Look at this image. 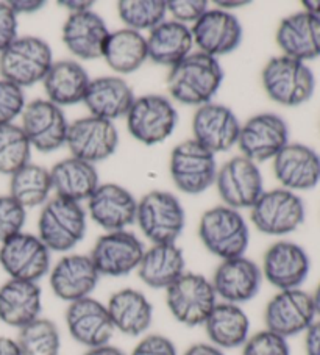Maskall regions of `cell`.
I'll use <instances>...</instances> for the list:
<instances>
[{
    "label": "cell",
    "mask_w": 320,
    "mask_h": 355,
    "mask_svg": "<svg viewBox=\"0 0 320 355\" xmlns=\"http://www.w3.org/2000/svg\"><path fill=\"white\" fill-rule=\"evenodd\" d=\"M127 127L134 139L153 146L168 139L178 124V112L164 96L136 97L127 113Z\"/></svg>",
    "instance_id": "9c48e42d"
},
{
    "label": "cell",
    "mask_w": 320,
    "mask_h": 355,
    "mask_svg": "<svg viewBox=\"0 0 320 355\" xmlns=\"http://www.w3.org/2000/svg\"><path fill=\"white\" fill-rule=\"evenodd\" d=\"M119 144V133L113 122L88 116L73 121L67 130L66 146L72 157L96 164L112 157Z\"/></svg>",
    "instance_id": "e0dca14e"
},
{
    "label": "cell",
    "mask_w": 320,
    "mask_h": 355,
    "mask_svg": "<svg viewBox=\"0 0 320 355\" xmlns=\"http://www.w3.org/2000/svg\"><path fill=\"white\" fill-rule=\"evenodd\" d=\"M114 330L128 336H139L150 329L153 305L143 291L124 288L116 291L107 304Z\"/></svg>",
    "instance_id": "4dcf8cb0"
},
{
    "label": "cell",
    "mask_w": 320,
    "mask_h": 355,
    "mask_svg": "<svg viewBox=\"0 0 320 355\" xmlns=\"http://www.w3.org/2000/svg\"><path fill=\"white\" fill-rule=\"evenodd\" d=\"M183 355H225L222 349L213 346L211 343H197L186 349Z\"/></svg>",
    "instance_id": "681fc988"
},
{
    "label": "cell",
    "mask_w": 320,
    "mask_h": 355,
    "mask_svg": "<svg viewBox=\"0 0 320 355\" xmlns=\"http://www.w3.org/2000/svg\"><path fill=\"white\" fill-rule=\"evenodd\" d=\"M16 343L22 355H60L61 351L58 326L41 316L19 329Z\"/></svg>",
    "instance_id": "74e56055"
},
{
    "label": "cell",
    "mask_w": 320,
    "mask_h": 355,
    "mask_svg": "<svg viewBox=\"0 0 320 355\" xmlns=\"http://www.w3.org/2000/svg\"><path fill=\"white\" fill-rule=\"evenodd\" d=\"M190 33L200 52L214 58L236 51L242 41V26L238 17L219 8L208 10L193 24Z\"/></svg>",
    "instance_id": "7402d4cb"
},
{
    "label": "cell",
    "mask_w": 320,
    "mask_h": 355,
    "mask_svg": "<svg viewBox=\"0 0 320 355\" xmlns=\"http://www.w3.org/2000/svg\"><path fill=\"white\" fill-rule=\"evenodd\" d=\"M261 80L270 99L285 107L303 105L316 91V77L310 66L285 55L267 61Z\"/></svg>",
    "instance_id": "277c9868"
},
{
    "label": "cell",
    "mask_w": 320,
    "mask_h": 355,
    "mask_svg": "<svg viewBox=\"0 0 320 355\" xmlns=\"http://www.w3.org/2000/svg\"><path fill=\"white\" fill-rule=\"evenodd\" d=\"M166 8L174 17V21L181 22L184 26H188L189 22L195 24L209 10L205 0H169L166 2Z\"/></svg>",
    "instance_id": "ee69618b"
},
{
    "label": "cell",
    "mask_w": 320,
    "mask_h": 355,
    "mask_svg": "<svg viewBox=\"0 0 320 355\" xmlns=\"http://www.w3.org/2000/svg\"><path fill=\"white\" fill-rule=\"evenodd\" d=\"M42 83L48 97L47 101L61 108L83 102L91 78L77 61L61 60L53 61Z\"/></svg>",
    "instance_id": "d6a6232c"
},
{
    "label": "cell",
    "mask_w": 320,
    "mask_h": 355,
    "mask_svg": "<svg viewBox=\"0 0 320 355\" xmlns=\"http://www.w3.org/2000/svg\"><path fill=\"white\" fill-rule=\"evenodd\" d=\"M144 252V244L134 234L127 230L107 232L96 241L89 259L100 275L122 277L136 271Z\"/></svg>",
    "instance_id": "5bb4252c"
},
{
    "label": "cell",
    "mask_w": 320,
    "mask_h": 355,
    "mask_svg": "<svg viewBox=\"0 0 320 355\" xmlns=\"http://www.w3.org/2000/svg\"><path fill=\"white\" fill-rule=\"evenodd\" d=\"M66 327L78 345L88 349L108 345L116 332L107 304L91 296L69 304L66 310Z\"/></svg>",
    "instance_id": "44dd1931"
},
{
    "label": "cell",
    "mask_w": 320,
    "mask_h": 355,
    "mask_svg": "<svg viewBox=\"0 0 320 355\" xmlns=\"http://www.w3.org/2000/svg\"><path fill=\"white\" fill-rule=\"evenodd\" d=\"M310 271V255L297 243L278 241L272 244L263 257V279L280 291L300 288Z\"/></svg>",
    "instance_id": "ac0fdd59"
},
{
    "label": "cell",
    "mask_w": 320,
    "mask_h": 355,
    "mask_svg": "<svg viewBox=\"0 0 320 355\" xmlns=\"http://www.w3.org/2000/svg\"><path fill=\"white\" fill-rule=\"evenodd\" d=\"M241 124L229 107L211 102L197 108L193 119V139L211 154L235 148Z\"/></svg>",
    "instance_id": "d6986e66"
},
{
    "label": "cell",
    "mask_w": 320,
    "mask_h": 355,
    "mask_svg": "<svg viewBox=\"0 0 320 355\" xmlns=\"http://www.w3.org/2000/svg\"><path fill=\"white\" fill-rule=\"evenodd\" d=\"M98 279L100 274L89 255L82 254L64 255L48 272V284L53 295L69 304L89 297L97 288Z\"/></svg>",
    "instance_id": "603a6c76"
},
{
    "label": "cell",
    "mask_w": 320,
    "mask_h": 355,
    "mask_svg": "<svg viewBox=\"0 0 320 355\" xmlns=\"http://www.w3.org/2000/svg\"><path fill=\"white\" fill-rule=\"evenodd\" d=\"M21 118V128L36 150L48 154L66 144L69 122L63 110L51 101L36 99L27 103Z\"/></svg>",
    "instance_id": "9a60e30c"
},
{
    "label": "cell",
    "mask_w": 320,
    "mask_h": 355,
    "mask_svg": "<svg viewBox=\"0 0 320 355\" xmlns=\"http://www.w3.org/2000/svg\"><path fill=\"white\" fill-rule=\"evenodd\" d=\"M51 180L58 198L78 204L88 200L100 185L94 164L78 160L75 157L55 164L51 169Z\"/></svg>",
    "instance_id": "836d02e7"
},
{
    "label": "cell",
    "mask_w": 320,
    "mask_h": 355,
    "mask_svg": "<svg viewBox=\"0 0 320 355\" xmlns=\"http://www.w3.org/2000/svg\"><path fill=\"white\" fill-rule=\"evenodd\" d=\"M199 236L208 252L220 260L242 257L249 248L250 232L244 216L230 207L209 208L200 218Z\"/></svg>",
    "instance_id": "7a4b0ae2"
},
{
    "label": "cell",
    "mask_w": 320,
    "mask_h": 355,
    "mask_svg": "<svg viewBox=\"0 0 320 355\" xmlns=\"http://www.w3.org/2000/svg\"><path fill=\"white\" fill-rule=\"evenodd\" d=\"M27 210L11 196H0V244L21 234Z\"/></svg>",
    "instance_id": "60d3db41"
},
{
    "label": "cell",
    "mask_w": 320,
    "mask_h": 355,
    "mask_svg": "<svg viewBox=\"0 0 320 355\" xmlns=\"http://www.w3.org/2000/svg\"><path fill=\"white\" fill-rule=\"evenodd\" d=\"M305 204L300 196L285 188L264 191L250 208V219L264 235L285 236L305 223Z\"/></svg>",
    "instance_id": "ba28073f"
},
{
    "label": "cell",
    "mask_w": 320,
    "mask_h": 355,
    "mask_svg": "<svg viewBox=\"0 0 320 355\" xmlns=\"http://www.w3.org/2000/svg\"><path fill=\"white\" fill-rule=\"evenodd\" d=\"M316 320L312 297L301 288L278 291L264 310L266 329L286 340L305 334Z\"/></svg>",
    "instance_id": "7c38bea8"
},
{
    "label": "cell",
    "mask_w": 320,
    "mask_h": 355,
    "mask_svg": "<svg viewBox=\"0 0 320 355\" xmlns=\"http://www.w3.org/2000/svg\"><path fill=\"white\" fill-rule=\"evenodd\" d=\"M276 44L285 57L301 63L320 57V17L300 11L285 17L276 30Z\"/></svg>",
    "instance_id": "484cf974"
},
{
    "label": "cell",
    "mask_w": 320,
    "mask_h": 355,
    "mask_svg": "<svg viewBox=\"0 0 320 355\" xmlns=\"http://www.w3.org/2000/svg\"><path fill=\"white\" fill-rule=\"evenodd\" d=\"M32 144L28 143L21 125L0 127V174L13 175L30 163Z\"/></svg>",
    "instance_id": "f35d334b"
},
{
    "label": "cell",
    "mask_w": 320,
    "mask_h": 355,
    "mask_svg": "<svg viewBox=\"0 0 320 355\" xmlns=\"http://www.w3.org/2000/svg\"><path fill=\"white\" fill-rule=\"evenodd\" d=\"M130 355H178L174 341L159 334L145 335Z\"/></svg>",
    "instance_id": "f6af8a7d"
},
{
    "label": "cell",
    "mask_w": 320,
    "mask_h": 355,
    "mask_svg": "<svg viewBox=\"0 0 320 355\" xmlns=\"http://www.w3.org/2000/svg\"><path fill=\"white\" fill-rule=\"evenodd\" d=\"M42 291L35 282L8 279L0 286V321L22 329L41 316Z\"/></svg>",
    "instance_id": "83f0119b"
},
{
    "label": "cell",
    "mask_w": 320,
    "mask_h": 355,
    "mask_svg": "<svg viewBox=\"0 0 320 355\" xmlns=\"http://www.w3.org/2000/svg\"><path fill=\"white\" fill-rule=\"evenodd\" d=\"M51 171L28 163L10 175V196L26 208L44 207L52 191Z\"/></svg>",
    "instance_id": "8d00e7d4"
},
{
    "label": "cell",
    "mask_w": 320,
    "mask_h": 355,
    "mask_svg": "<svg viewBox=\"0 0 320 355\" xmlns=\"http://www.w3.org/2000/svg\"><path fill=\"white\" fill-rule=\"evenodd\" d=\"M52 64L48 42L36 36H19L0 53V77L24 89L44 82Z\"/></svg>",
    "instance_id": "3957f363"
},
{
    "label": "cell",
    "mask_w": 320,
    "mask_h": 355,
    "mask_svg": "<svg viewBox=\"0 0 320 355\" xmlns=\"http://www.w3.org/2000/svg\"><path fill=\"white\" fill-rule=\"evenodd\" d=\"M274 174L289 191H308L320 182V155L306 144L289 143L274 158Z\"/></svg>",
    "instance_id": "d4e9b609"
},
{
    "label": "cell",
    "mask_w": 320,
    "mask_h": 355,
    "mask_svg": "<svg viewBox=\"0 0 320 355\" xmlns=\"http://www.w3.org/2000/svg\"><path fill=\"white\" fill-rule=\"evenodd\" d=\"M242 355H291L286 338L264 329L249 336L244 343Z\"/></svg>",
    "instance_id": "b9f144b4"
},
{
    "label": "cell",
    "mask_w": 320,
    "mask_h": 355,
    "mask_svg": "<svg viewBox=\"0 0 320 355\" xmlns=\"http://www.w3.org/2000/svg\"><path fill=\"white\" fill-rule=\"evenodd\" d=\"M249 3L250 2H247V0H242V2H225V0H222V2H216L217 8L224 10V11H231V10H236V8L247 7Z\"/></svg>",
    "instance_id": "db71d44e"
},
{
    "label": "cell",
    "mask_w": 320,
    "mask_h": 355,
    "mask_svg": "<svg viewBox=\"0 0 320 355\" xmlns=\"http://www.w3.org/2000/svg\"><path fill=\"white\" fill-rule=\"evenodd\" d=\"M305 354L320 355V320L314 321L305 332Z\"/></svg>",
    "instance_id": "7dc6e473"
},
{
    "label": "cell",
    "mask_w": 320,
    "mask_h": 355,
    "mask_svg": "<svg viewBox=\"0 0 320 355\" xmlns=\"http://www.w3.org/2000/svg\"><path fill=\"white\" fill-rule=\"evenodd\" d=\"M136 97L121 77H98L91 80L83 103L89 116L113 122L127 116Z\"/></svg>",
    "instance_id": "f1b7e54d"
},
{
    "label": "cell",
    "mask_w": 320,
    "mask_h": 355,
    "mask_svg": "<svg viewBox=\"0 0 320 355\" xmlns=\"http://www.w3.org/2000/svg\"><path fill=\"white\" fill-rule=\"evenodd\" d=\"M109 30L92 10L72 13L63 26V42L73 57L80 60L102 58Z\"/></svg>",
    "instance_id": "4316f807"
},
{
    "label": "cell",
    "mask_w": 320,
    "mask_h": 355,
    "mask_svg": "<svg viewBox=\"0 0 320 355\" xmlns=\"http://www.w3.org/2000/svg\"><path fill=\"white\" fill-rule=\"evenodd\" d=\"M0 355H22L16 340L8 336H0Z\"/></svg>",
    "instance_id": "816d5d0a"
},
{
    "label": "cell",
    "mask_w": 320,
    "mask_h": 355,
    "mask_svg": "<svg viewBox=\"0 0 320 355\" xmlns=\"http://www.w3.org/2000/svg\"><path fill=\"white\" fill-rule=\"evenodd\" d=\"M58 5L64 7L66 10H69L72 15V13H82V11L91 10L94 2H85V0H80V2H77V0H60Z\"/></svg>",
    "instance_id": "f907efd6"
},
{
    "label": "cell",
    "mask_w": 320,
    "mask_h": 355,
    "mask_svg": "<svg viewBox=\"0 0 320 355\" xmlns=\"http://www.w3.org/2000/svg\"><path fill=\"white\" fill-rule=\"evenodd\" d=\"M118 13L127 28L134 32L153 30L164 22L168 15L164 0H122L118 3Z\"/></svg>",
    "instance_id": "ab89813d"
},
{
    "label": "cell",
    "mask_w": 320,
    "mask_h": 355,
    "mask_svg": "<svg viewBox=\"0 0 320 355\" xmlns=\"http://www.w3.org/2000/svg\"><path fill=\"white\" fill-rule=\"evenodd\" d=\"M83 355H125V354L124 351H121L119 347H116L108 343V345H103V346L91 347Z\"/></svg>",
    "instance_id": "f5cc1de1"
},
{
    "label": "cell",
    "mask_w": 320,
    "mask_h": 355,
    "mask_svg": "<svg viewBox=\"0 0 320 355\" xmlns=\"http://www.w3.org/2000/svg\"><path fill=\"white\" fill-rule=\"evenodd\" d=\"M289 144V128L275 113H261L250 118L239 132L238 144L242 157L258 163L274 160Z\"/></svg>",
    "instance_id": "4fadbf2b"
},
{
    "label": "cell",
    "mask_w": 320,
    "mask_h": 355,
    "mask_svg": "<svg viewBox=\"0 0 320 355\" xmlns=\"http://www.w3.org/2000/svg\"><path fill=\"white\" fill-rule=\"evenodd\" d=\"M312 297V304H314V310H316V316L320 320V282L319 285L316 286V290L311 295Z\"/></svg>",
    "instance_id": "9f6ffc18"
},
{
    "label": "cell",
    "mask_w": 320,
    "mask_h": 355,
    "mask_svg": "<svg viewBox=\"0 0 320 355\" xmlns=\"http://www.w3.org/2000/svg\"><path fill=\"white\" fill-rule=\"evenodd\" d=\"M216 187L225 207L233 210L251 208L264 193L263 175L255 162L245 157H235L217 169Z\"/></svg>",
    "instance_id": "2e32d148"
},
{
    "label": "cell",
    "mask_w": 320,
    "mask_h": 355,
    "mask_svg": "<svg viewBox=\"0 0 320 355\" xmlns=\"http://www.w3.org/2000/svg\"><path fill=\"white\" fill-rule=\"evenodd\" d=\"M166 304L170 315L188 327L203 326L217 304L211 280L202 274L184 272L166 290Z\"/></svg>",
    "instance_id": "8992f818"
},
{
    "label": "cell",
    "mask_w": 320,
    "mask_h": 355,
    "mask_svg": "<svg viewBox=\"0 0 320 355\" xmlns=\"http://www.w3.org/2000/svg\"><path fill=\"white\" fill-rule=\"evenodd\" d=\"M7 3L17 16L35 13V11H39L46 5L42 0H10Z\"/></svg>",
    "instance_id": "c3c4849f"
},
{
    "label": "cell",
    "mask_w": 320,
    "mask_h": 355,
    "mask_svg": "<svg viewBox=\"0 0 320 355\" xmlns=\"http://www.w3.org/2000/svg\"><path fill=\"white\" fill-rule=\"evenodd\" d=\"M86 235V211L78 202L55 198L42 207L38 238L51 252H69Z\"/></svg>",
    "instance_id": "5b68a950"
},
{
    "label": "cell",
    "mask_w": 320,
    "mask_h": 355,
    "mask_svg": "<svg viewBox=\"0 0 320 355\" xmlns=\"http://www.w3.org/2000/svg\"><path fill=\"white\" fill-rule=\"evenodd\" d=\"M194 46L190 28L177 21H164L150 30L147 38L149 60L161 66H175L190 53Z\"/></svg>",
    "instance_id": "e575fe53"
},
{
    "label": "cell",
    "mask_w": 320,
    "mask_h": 355,
    "mask_svg": "<svg viewBox=\"0 0 320 355\" xmlns=\"http://www.w3.org/2000/svg\"><path fill=\"white\" fill-rule=\"evenodd\" d=\"M26 105L24 89L0 78V127L13 124V121L22 114Z\"/></svg>",
    "instance_id": "7bdbcfd3"
},
{
    "label": "cell",
    "mask_w": 320,
    "mask_h": 355,
    "mask_svg": "<svg viewBox=\"0 0 320 355\" xmlns=\"http://www.w3.org/2000/svg\"><path fill=\"white\" fill-rule=\"evenodd\" d=\"M208 340L219 349L242 347L250 336V320L241 305L217 302L205 321Z\"/></svg>",
    "instance_id": "1f68e13d"
},
{
    "label": "cell",
    "mask_w": 320,
    "mask_h": 355,
    "mask_svg": "<svg viewBox=\"0 0 320 355\" xmlns=\"http://www.w3.org/2000/svg\"><path fill=\"white\" fill-rule=\"evenodd\" d=\"M17 27V15L7 2H0V53L19 38Z\"/></svg>",
    "instance_id": "bcb514c9"
},
{
    "label": "cell",
    "mask_w": 320,
    "mask_h": 355,
    "mask_svg": "<svg viewBox=\"0 0 320 355\" xmlns=\"http://www.w3.org/2000/svg\"><path fill=\"white\" fill-rule=\"evenodd\" d=\"M136 223L152 244H169L181 235L186 216L174 194L150 191L138 202Z\"/></svg>",
    "instance_id": "52a82bcc"
},
{
    "label": "cell",
    "mask_w": 320,
    "mask_h": 355,
    "mask_svg": "<svg viewBox=\"0 0 320 355\" xmlns=\"http://www.w3.org/2000/svg\"><path fill=\"white\" fill-rule=\"evenodd\" d=\"M216 296L222 302L241 305L256 297L263 285L261 268L247 257L222 260L211 279Z\"/></svg>",
    "instance_id": "ffe728a7"
},
{
    "label": "cell",
    "mask_w": 320,
    "mask_h": 355,
    "mask_svg": "<svg viewBox=\"0 0 320 355\" xmlns=\"http://www.w3.org/2000/svg\"><path fill=\"white\" fill-rule=\"evenodd\" d=\"M217 175L216 155L194 139L178 144L170 155V177L184 194L197 196L214 185Z\"/></svg>",
    "instance_id": "30bf717a"
},
{
    "label": "cell",
    "mask_w": 320,
    "mask_h": 355,
    "mask_svg": "<svg viewBox=\"0 0 320 355\" xmlns=\"http://www.w3.org/2000/svg\"><path fill=\"white\" fill-rule=\"evenodd\" d=\"M102 58L118 74L125 76L136 72L149 60L147 38L143 33L127 27L109 32Z\"/></svg>",
    "instance_id": "d590c367"
},
{
    "label": "cell",
    "mask_w": 320,
    "mask_h": 355,
    "mask_svg": "<svg viewBox=\"0 0 320 355\" xmlns=\"http://www.w3.org/2000/svg\"><path fill=\"white\" fill-rule=\"evenodd\" d=\"M301 5L305 7L306 13H311L314 16L320 17V0H303Z\"/></svg>",
    "instance_id": "11a10c76"
},
{
    "label": "cell",
    "mask_w": 320,
    "mask_h": 355,
    "mask_svg": "<svg viewBox=\"0 0 320 355\" xmlns=\"http://www.w3.org/2000/svg\"><path fill=\"white\" fill-rule=\"evenodd\" d=\"M0 266L10 279L38 284L51 272V250L38 236L21 232L0 244Z\"/></svg>",
    "instance_id": "8fae6325"
},
{
    "label": "cell",
    "mask_w": 320,
    "mask_h": 355,
    "mask_svg": "<svg viewBox=\"0 0 320 355\" xmlns=\"http://www.w3.org/2000/svg\"><path fill=\"white\" fill-rule=\"evenodd\" d=\"M88 211L92 221L102 229L119 232L136 221L138 200L118 183H103L88 199Z\"/></svg>",
    "instance_id": "cb8c5ba5"
},
{
    "label": "cell",
    "mask_w": 320,
    "mask_h": 355,
    "mask_svg": "<svg viewBox=\"0 0 320 355\" xmlns=\"http://www.w3.org/2000/svg\"><path fill=\"white\" fill-rule=\"evenodd\" d=\"M139 279L153 290H168L186 272V260L177 243L152 244L136 269Z\"/></svg>",
    "instance_id": "f546056e"
},
{
    "label": "cell",
    "mask_w": 320,
    "mask_h": 355,
    "mask_svg": "<svg viewBox=\"0 0 320 355\" xmlns=\"http://www.w3.org/2000/svg\"><path fill=\"white\" fill-rule=\"evenodd\" d=\"M224 82L219 60L206 53H189L172 66L168 74V89L172 99L183 105L202 107L211 103Z\"/></svg>",
    "instance_id": "6da1fadb"
}]
</instances>
